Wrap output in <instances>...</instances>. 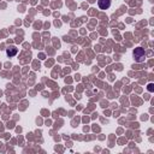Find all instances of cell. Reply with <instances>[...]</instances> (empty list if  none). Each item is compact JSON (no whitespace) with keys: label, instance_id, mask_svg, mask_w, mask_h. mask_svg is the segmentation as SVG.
<instances>
[{"label":"cell","instance_id":"cell-4","mask_svg":"<svg viewBox=\"0 0 154 154\" xmlns=\"http://www.w3.org/2000/svg\"><path fill=\"white\" fill-rule=\"evenodd\" d=\"M148 90H149V91H153V84H152V83L148 84Z\"/></svg>","mask_w":154,"mask_h":154},{"label":"cell","instance_id":"cell-5","mask_svg":"<svg viewBox=\"0 0 154 154\" xmlns=\"http://www.w3.org/2000/svg\"><path fill=\"white\" fill-rule=\"evenodd\" d=\"M40 58H41V59H45V54L41 53V54H40Z\"/></svg>","mask_w":154,"mask_h":154},{"label":"cell","instance_id":"cell-1","mask_svg":"<svg viewBox=\"0 0 154 154\" xmlns=\"http://www.w3.org/2000/svg\"><path fill=\"white\" fill-rule=\"evenodd\" d=\"M132 54H134V59H135L136 63H142V61H144V55H146V53H144V49H143L142 47L135 48Z\"/></svg>","mask_w":154,"mask_h":154},{"label":"cell","instance_id":"cell-2","mask_svg":"<svg viewBox=\"0 0 154 154\" xmlns=\"http://www.w3.org/2000/svg\"><path fill=\"white\" fill-rule=\"evenodd\" d=\"M97 6L101 10H107L111 7V0H97Z\"/></svg>","mask_w":154,"mask_h":154},{"label":"cell","instance_id":"cell-3","mask_svg":"<svg viewBox=\"0 0 154 154\" xmlns=\"http://www.w3.org/2000/svg\"><path fill=\"white\" fill-rule=\"evenodd\" d=\"M17 53H18V49H17L16 47H13V46H12V47H8V48L6 49V55L10 57V58L14 57Z\"/></svg>","mask_w":154,"mask_h":154}]
</instances>
